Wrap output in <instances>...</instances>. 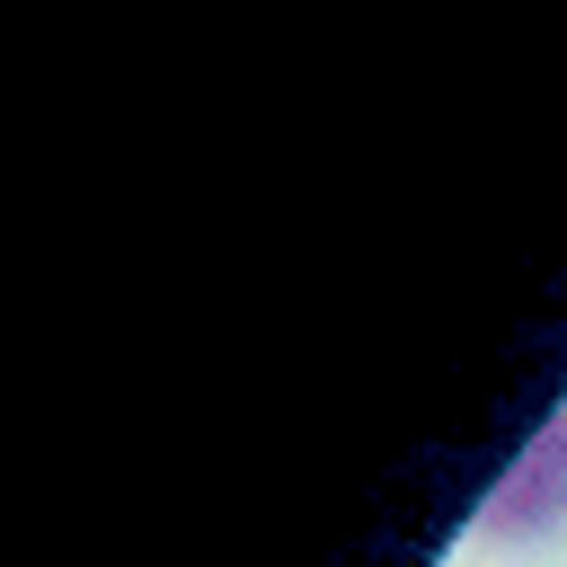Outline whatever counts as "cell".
<instances>
[{
    "label": "cell",
    "instance_id": "6da1fadb",
    "mask_svg": "<svg viewBox=\"0 0 567 567\" xmlns=\"http://www.w3.org/2000/svg\"><path fill=\"white\" fill-rule=\"evenodd\" d=\"M470 532L496 540V549H540V540L567 532V408H549L540 434L496 470V487H487Z\"/></svg>",
    "mask_w": 567,
    "mask_h": 567
}]
</instances>
